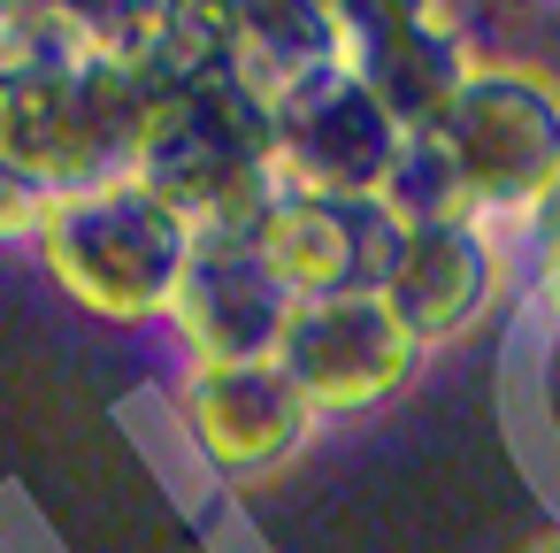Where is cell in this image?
Wrapping results in <instances>:
<instances>
[{"instance_id": "obj_7", "label": "cell", "mask_w": 560, "mask_h": 553, "mask_svg": "<svg viewBox=\"0 0 560 553\" xmlns=\"http://www.w3.org/2000/svg\"><path fill=\"white\" fill-rule=\"evenodd\" d=\"M200 430L208 446L231 461V469H261V461H284L307 430V400L277 377V369H215L200 384Z\"/></svg>"}, {"instance_id": "obj_5", "label": "cell", "mask_w": 560, "mask_h": 553, "mask_svg": "<svg viewBox=\"0 0 560 553\" xmlns=\"http://www.w3.org/2000/svg\"><path fill=\"white\" fill-rule=\"evenodd\" d=\"M491 285H499V262H491V246H483V231L468 216L415 223V231H399L384 308L399 315V331L415 346H438V338H453V331H468L483 315Z\"/></svg>"}, {"instance_id": "obj_1", "label": "cell", "mask_w": 560, "mask_h": 553, "mask_svg": "<svg viewBox=\"0 0 560 553\" xmlns=\"http://www.w3.org/2000/svg\"><path fill=\"white\" fill-rule=\"evenodd\" d=\"M438 147L453 154L468 208H529L560 170V93L529 70H476Z\"/></svg>"}, {"instance_id": "obj_6", "label": "cell", "mask_w": 560, "mask_h": 553, "mask_svg": "<svg viewBox=\"0 0 560 553\" xmlns=\"http://www.w3.org/2000/svg\"><path fill=\"white\" fill-rule=\"evenodd\" d=\"M353 78H361V93L392 116L399 139H438V131L453 124L460 93H468L476 62H468V47H460L453 32L422 24V32H399V39H384V47H361V55H353Z\"/></svg>"}, {"instance_id": "obj_8", "label": "cell", "mask_w": 560, "mask_h": 553, "mask_svg": "<svg viewBox=\"0 0 560 553\" xmlns=\"http://www.w3.org/2000/svg\"><path fill=\"white\" fill-rule=\"evenodd\" d=\"M399 231H415V223H453V216H468V193H460V170H453V154L438 147V139H399V154H392V170H384V185L369 193Z\"/></svg>"}, {"instance_id": "obj_12", "label": "cell", "mask_w": 560, "mask_h": 553, "mask_svg": "<svg viewBox=\"0 0 560 553\" xmlns=\"http://www.w3.org/2000/svg\"><path fill=\"white\" fill-rule=\"evenodd\" d=\"M545 308H552V323H560V262L545 269Z\"/></svg>"}, {"instance_id": "obj_9", "label": "cell", "mask_w": 560, "mask_h": 553, "mask_svg": "<svg viewBox=\"0 0 560 553\" xmlns=\"http://www.w3.org/2000/svg\"><path fill=\"white\" fill-rule=\"evenodd\" d=\"M246 9V24L277 47V55H292V62H338V24H330V9L323 0H238Z\"/></svg>"}, {"instance_id": "obj_13", "label": "cell", "mask_w": 560, "mask_h": 553, "mask_svg": "<svg viewBox=\"0 0 560 553\" xmlns=\"http://www.w3.org/2000/svg\"><path fill=\"white\" fill-rule=\"evenodd\" d=\"M552 553H560V545H552Z\"/></svg>"}, {"instance_id": "obj_11", "label": "cell", "mask_w": 560, "mask_h": 553, "mask_svg": "<svg viewBox=\"0 0 560 553\" xmlns=\"http://www.w3.org/2000/svg\"><path fill=\"white\" fill-rule=\"evenodd\" d=\"M529 231H537V254H545V269L560 262V170H552V185L529 200Z\"/></svg>"}, {"instance_id": "obj_3", "label": "cell", "mask_w": 560, "mask_h": 553, "mask_svg": "<svg viewBox=\"0 0 560 553\" xmlns=\"http://www.w3.org/2000/svg\"><path fill=\"white\" fill-rule=\"evenodd\" d=\"M399 254V223L376 200H284L261 216V277L300 300L384 292Z\"/></svg>"}, {"instance_id": "obj_4", "label": "cell", "mask_w": 560, "mask_h": 553, "mask_svg": "<svg viewBox=\"0 0 560 553\" xmlns=\"http://www.w3.org/2000/svg\"><path fill=\"white\" fill-rule=\"evenodd\" d=\"M284 139L300 154V170L315 177V200H369L399 154V131L392 116L361 93L353 70L323 62L300 93H292V116H284Z\"/></svg>"}, {"instance_id": "obj_2", "label": "cell", "mask_w": 560, "mask_h": 553, "mask_svg": "<svg viewBox=\"0 0 560 553\" xmlns=\"http://www.w3.org/2000/svg\"><path fill=\"white\" fill-rule=\"evenodd\" d=\"M277 377L330 415H353L369 400H392L415 377V338L399 331V315L384 308V292H330V300H300L284 308L277 331Z\"/></svg>"}, {"instance_id": "obj_10", "label": "cell", "mask_w": 560, "mask_h": 553, "mask_svg": "<svg viewBox=\"0 0 560 553\" xmlns=\"http://www.w3.org/2000/svg\"><path fill=\"white\" fill-rule=\"evenodd\" d=\"M323 9H330L338 39H353V47H384V39L430 24V0H323Z\"/></svg>"}]
</instances>
